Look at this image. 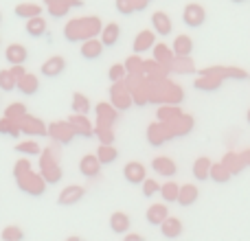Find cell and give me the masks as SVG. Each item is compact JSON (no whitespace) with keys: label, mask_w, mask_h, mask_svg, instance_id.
Wrapping results in <instances>:
<instances>
[{"label":"cell","mask_w":250,"mask_h":241,"mask_svg":"<svg viewBox=\"0 0 250 241\" xmlns=\"http://www.w3.org/2000/svg\"><path fill=\"white\" fill-rule=\"evenodd\" d=\"M101 31V24H99V18H82V20H70L64 29V35L68 42H79V40H90L92 33Z\"/></svg>","instance_id":"cell-1"},{"label":"cell","mask_w":250,"mask_h":241,"mask_svg":"<svg viewBox=\"0 0 250 241\" xmlns=\"http://www.w3.org/2000/svg\"><path fill=\"white\" fill-rule=\"evenodd\" d=\"M207 20V11H204L202 4H195V2H189L182 11V22H185L189 29H198V26L204 24Z\"/></svg>","instance_id":"cell-2"},{"label":"cell","mask_w":250,"mask_h":241,"mask_svg":"<svg viewBox=\"0 0 250 241\" xmlns=\"http://www.w3.org/2000/svg\"><path fill=\"white\" fill-rule=\"evenodd\" d=\"M64 70H66V60L62 55H53L42 64L40 73H42L44 77H60Z\"/></svg>","instance_id":"cell-3"},{"label":"cell","mask_w":250,"mask_h":241,"mask_svg":"<svg viewBox=\"0 0 250 241\" xmlns=\"http://www.w3.org/2000/svg\"><path fill=\"white\" fill-rule=\"evenodd\" d=\"M4 60L11 66H22L29 60V51H26V46H22V44H9V46L4 48Z\"/></svg>","instance_id":"cell-4"},{"label":"cell","mask_w":250,"mask_h":241,"mask_svg":"<svg viewBox=\"0 0 250 241\" xmlns=\"http://www.w3.org/2000/svg\"><path fill=\"white\" fill-rule=\"evenodd\" d=\"M151 29H154L156 35H160V38H167L169 33H171V18L167 16L165 11H156L154 16H151Z\"/></svg>","instance_id":"cell-5"},{"label":"cell","mask_w":250,"mask_h":241,"mask_svg":"<svg viewBox=\"0 0 250 241\" xmlns=\"http://www.w3.org/2000/svg\"><path fill=\"white\" fill-rule=\"evenodd\" d=\"M48 7V13H51L53 18H62L66 16V11H68L70 7H82V0H44Z\"/></svg>","instance_id":"cell-6"},{"label":"cell","mask_w":250,"mask_h":241,"mask_svg":"<svg viewBox=\"0 0 250 241\" xmlns=\"http://www.w3.org/2000/svg\"><path fill=\"white\" fill-rule=\"evenodd\" d=\"M79 171H82L83 178H99L101 173V162L97 160L95 154H86L79 162Z\"/></svg>","instance_id":"cell-7"},{"label":"cell","mask_w":250,"mask_h":241,"mask_svg":"<svg viewBox=\"0 0 250 241\" xmlns=\"http://www.w3.org/2000/svg\"><path fill=\"white\" fill-rule=\"evenodd\" d=\"M123 176L129 184H143L147 180L145 178V167L141 162H127L123 169Z\"/></svg>","instance_id":"cell-8"},{"label":"cell","mask_w":250,"mask_h":241,"mask_svg":"<svg viewBox=\"0 0 250 241\" xmlns=\"http://www.w3.org/2000/svg\"><path fill=\"white\" fill-rule=\"evenodd\" d=\"M154 46H156L154 31H141V33L136 35V40H134V53H136V55L147 53L149 48H154Z\"/></svg>","instance_id":"cell-9"},{"label":"cell","mask_w":250,"mask_h":241,"mask_svg":"<svg viewBox=\"0 0 250 241\" xmlns=\"http://www.w3.org/2000/svg\"><path fill=\"white\" fill-rule=\"evenodd\" d=\"M83 186H66L64 191L60 193V198H57V204L60 206H70V204H77L79 200L83 198Z\"/></svg>","instance_id":"cell-10"},{"label":"cell","mask_w":250,"mask_h":241,"mask_svg":"<svg viewBox=\"0 0 250 241\" xmlns=\"http://www.w3.org/2000/svg\"><path fill=\"white\" fill-rule=\"evenodd\" d=\"M68 123H70V127H73V134H75V136H83V138H88V136H92V134H95L92 125L88 123V119H86V117H82V114H75V117H70V119H68Z\"/></svg>","instance_id":"cell-11"},{"label":"cell","mask_w":250,"mask_h":241,"mask_svg":"<svg viewBox=\"0 0 250 241\" xmlns=\"http://www.w3.org/2000/svg\"><path fill=\"white\" fill-rule=\"evenodd\" d=\"M151 169H154L156 173H160V176L165 178H173L178 171L176 162H173L171 158H167V156H160V158H154V162H151Z\"/></svg>","instance_id":"cell-12"},{"label":"cell","mask_w":250,"mask_h":241,"mask_svg":"<svg viewBox=\"0 0 250 241\" xmlns=\"http://www.w3.org/2000/svg\"><path fill=\"white\" fill-rule=\"evenodd\" d=\"M129 224H132V220H129L127 213H112V217H110V230H112L114 235H127L129 230Z\"/></svg>","instance_id":"cell-13"},{"label":"cell","mask_w":250,"mask_h":241,"mask_svg":"<svg viewBox=\"0 0 250 241\" xmlns=\"http://www.w3.org/2000/svg\"><path fill=\"white\" fill-rule=\"evenodd\" d=\"M173 53H176L178 60H187L193 53V42H191L189 35H178L173 40Z\"/></svg>","instance_id":"cell-14"},{"label":"cell","mask_w":250,"mask_h":241,"mask_svg":"<svg viewBox=\"0 0 250 241\" xmlns=\"http://www.w3.org/2000/svg\"><path fill=\"white\" fill-rule=\"evenodd\" d=\"M169 217V208L165 204H154L147 208V224L151 226H163V221Z\"/></svg>","instance_id":"cell-15"},{"label":"cell","mask_w":250,"mask_h":241,"mask_svg":"<svg viewBox=\"0 0 250 241\" xmlns=\"http://www.w3.org/2000/svg\"><path fill=\"white\" fill-rule=\"evenodd\" d=\"M160 230H163V237L178 239L182 235V221L178 220V217H167V220L163 221V226H160Z\"/></svg>","instance_id":"cell-16"},{"label":"cell","mask_w":250,"mask_h":241,"mask_svg":"<svg viewBox=\"0 0 250 241\" xmlns=\"http://www.w3.org/2000/svg\"><path fill=\"white\" fill-rule=\"evenodd\" d=\"M119 35H121V26L117 24V22H108V26H104L101 29V44L104 46H114L119 40Z\"/></svg>","instance_id":"cell-17"},{"label":"cell","mask_w":250,"mask_h":241,"mask_svg":"<svg viewBox=\"0 0 250 241\" xmlns=\"http://www.w3.org/2000/svg\"><path fill=\"white\" fill-rule=\"evenodd\" d=\"M211 167H213V162L207 158V156H202V158L195 160V162H193V176H195V180L207 182L208 178H211Z\"/></svg>","instance_id":"cell-18"},{"label":"cell","mask_w":250,"mask_h":241,"mask_svg":"<svg viewBox=\"0 0 250 241\" xmlns=\"http://www.w3.org/2000/svg\"><path fill=\"white\" fill-rule=\"evenodd\" d=\"M198 189H195V184H185L180 186V193H178V204L180 206H193L195 202H198Z\"/></svg>","instance_id":"cell-19"},{"label":"cell","mask_w":250,"mask_h":241,"mask_svg":"<svg viewBox=\"0 0 250 241\" xmlns=\"http://www.w3.org/2000/svg\"><path fill=\"white\" fill-rule=\"evenodd\" d=\"M104 53V44L99 40H86L82 44V57L83 60H99Z\"/></svg>","instance_id":"cell-20"},{"label":"cell","mask_w":250,"mask_h":241,"mask_svg":"<svg viewBox=\"0 0 250 241\" xmlns=\"http://www.w3.org/2000/svg\"><path fill=\"white\" fill-rule=\"evenodd\" d=\"M97 160L101 162V167L104 164H112V162H117V158H119V149L114 145H99V149H97Z\"/></svg>","instance_id":"cell-21"},{"label":"cell","mask_w":250,"mask_h":241,"mask_svg":"<svg viewBox=\"0 0 250 241\" xmlns=\"http://www.w3.org/2000/svg\"><path fill=\"white\" fill-rule=\"evenodd\" d=\"M18 88H20L22 95H35V92L40 90V81L35 75L26 73L22 79H18Z\"/></svg>","instance_id":"cell-22"},{"label":"cell","mask_w":250,"mask_h":241,"mask_svg":"<svg viewBox=\"0 0 250 241\" xmlns=\"http://www.w3.org/2000/svg\"><path fill=\"white\" fill-rule=\"evenodd\" d=\"M42 13V7L40 4H33V2H22L16 7V16L18 18H24V20H31V18H40Z\"/></svg>","instance_id":"cell-23"},{"label":"cell","mask_w":250,"mask_h":241,"mask_svg":"<svg viewBox=\"0 0 250 241\" xmlns=\"http://www.w3.org/2000/svg\"><path fill=\"white\" fill-rule=\"evenodd\" d=\"M70 108H73L75 114H82V117H86V114L90 112V101H88L86 95H82V92H75L73 101H70Z\"/></svg>","instance_id":"cell-24"},{"label":"cell","mask_w":250,"mask_h":241,"mask_svg":"<svg viewBox=\"0 0 250 241\" xmlns=\"http://www.w3.org/2000/svg\"><path fill=\"white\" fill-rule=\"evenodd\" d=\"M26 33H29L31 38H42V35H46V22H44V18H31V20H26Z\"/></svg>","instance_id":"cell-25"},{"label":"cell","mask_w":250,"mask_h":241,"mask_svg":"<svg viewBox=\"0 0 250 241\" xmlns=\"http://www.w3.org/2000/svg\"><path fill=\"white\" fill-rule=\"evenodd\" d=\"M24 119V123H18L20 125V129H24V132H29V134H40V136H44L46 134V127H44V123L42 120H38V119H31V117H22Z\"/></svg>","instance_id":"cell-26"},{"label":"cell","mask_w":250,"mask_h":241,"mask_svg":"<svg viewBox=\"0 0 250 241\" xmlns=\"http://www.w3.org/2000/svg\"><path fill=\"white\" fill-rule=\"evenodd\" d=\"M178 193H180V186H178V182H165L163 186H160V195H163L165 202H178Z\"/></svg>","instance_id":"cell-27"},{"label":"cell","mask_w":250,"mask_h":241,"mask_svg":"<svg viewBox=\"0 0 250 241\" xmlns=\"http://www.w3.org/2000/svg\"><path fill=\"white\" fill-rule=\"evenodd\" d=\"M97 112H99L101 123H104V125L108 123V127L114 123V120H117V112H114V110L110 108L108 103H99V105H97Z\"/></svg>","instance_id":"cell-28"},{"label":"cell","mask_w":250,"mask_h":241,"mask_svg":"<svg viewBox=\"0 0 250 241\" xmlns=\"http://www.w3.org/2000/svg\"><path fill=\"white\" fill-rule=\"evenodd\" d=\"M211 178L215 182H229L230 180V171L224 167V162H217L211 167Z\"/></svg>","instance_id":"cell-29"},{"label":"cell","mask_w":250,"mask_h":241,"mask_svg":"<svg viewBox=\"0 0 250 241\" xmlns=\"http://www.w3.org/2000/svg\"><path fill=\"white\" fill-rule=\"evenodd\" d=\"M0 239L2 241H22L24 239V233H22L20 226H7V228L2 230V235H0Z\"/></svg>","instance_id":"cell-30"},{"label":"cell","mask_w":250,"mask_h":241,"mask_svg":"<svg viewBox=\"0 0 250 241\" xmlns=\"http://www.w3.org/2000/svg\"><path fill=\"white\" fill-rule=\"evenodd\" d=\"M0 88L7 92L13 90V88H18V79L13 77L11 70H2V73H0Z\"/></svg>","instance_id":"cell-31"},{"label":"cell","mask_w":250,"mask_h":241,"mask_svg":"<svg viewBox=\"0 0 250 241\" xmlns=\"http://www.w3.org/2000/svg\"><path fill=\"white\" fill-rule=\"evenodd\" d=\"M42 171H44V180L46 182H60L62 180V169L57 167H48V164H42Z\"/></svg>","instance_id":"cell-32"},{"label":"cell","mask_w":250,"mask_h":241,"mask_svg":"<svg viewBox=\"0 0 250 241\" xmlns=\"http://www.w3.org/2000/svg\"><path fill=\"white\" fill-rule=\"evenodd\" d=\"M156 193H160V182L158 180H145L143 182V195H145V198H154Z\"/></svg>","instance_id":"cell-33"},{"label":"cell","mask_w":250,"mask_h":241,"mask_svg":"<svg viewBox=\"0 0 250 241\" xmlns=\"http://www.w3.org/2000/svg\"><path fill=\"white\" fill-rule=\"evenodd\" d=\"M108 75H110V81H112V83H119V81H121V79L125 77V75H127V70H125L123 64H114L112 68H110Z\"/></svg>","instance_id":"cell-34"},{"label":"cell","mask_w":250,"mask_h":241,"mask_svg":"<svg viewBox=\"0 0 250 241\" xmlns=\"http://www.w3.org/2000/svg\"><path fill=\"white\" fill-rule=\"evenodd\" d=\"M16 117H26V108L22 103H11L7 110V119H16Z\"/></svg>","instance_id":"cell-35"},{"label":"cell","mask_w":250,"mask_h":241,"mask_svg":"<svg viewBox=\"0 0 250 241\" xmlns=\"http://www.w3.org/2000/svg\"><path fill=\"white\" fill-rule=\"evenodd\" d=\"M117 11L123 16H132L134 13V2L132 0H117Z\"/></svg>","instance_id":"cell-36"},{"label":"cell","mask_w":250,"mask_h":241,"mask_svg":"<svg viewBox=\"0 0 250 241\" xmlns=\"http://www.w3.org/2000/svg\"><path fill=\"white\" fill-rule=\"evenodd\" d=\"M167 46L165 44H160V46H154V57H156V61H163V64H167L169 61V57H167Z\"/></svg>","instance_id":"cell-37"},{"label":"cell","mask_w":250,"mask_h":241,"mask_svg":"<svg viewBox=\"0 0 250 241\" xmlns=\"http://www.w3.org/2000/svg\"><path fill=\"white\" fill-rule=\"evenodd\" d=\"M195 88H200V90H217L220 88V81H204V79H200V81H195Z\"/></svg>","instance_id":"cell-38"},{"label":"cell","mask_w":250,"mask_h":241,"mask_svg":"<svg viewBox=\"0 0 250 241\" xmlns=\"http://www.w3.org/2000/svg\"><path fill=\"white\" fill-rule=\"evenodd\" d=\"M18 151H26V154H40V147H35V142H24V145H18Z\"/></svg>","instance_id":"cell-39"},{"label":"cell","mask_w":250,"mask_h":241,"mask_svg":"<svg viewBox=\"0 0 250 241\" xmlns=\"http://www.w3.org/2000/svg\"><path fill=\"white\" fill-rule=\"evenodd\" d=\"M123 241H145V237H143V235H138V233H127L123 237Z\"/></svg>","instance_id":"cell-40"},{"label":"cell","mask_w":250,"mask_h":241,"mask_svg":"<svg viewBox=\"0 0 250 241\" xmlns=\"http://www.w3.org/2000/svg\"><path fill=\"white\" fill-rule=\"evenodd\" d=\"M134 2V11H141V9H145L147 4L151 2V0H132Z\"/></svg>","instance_id":"cell-41"},{"label":"cell","mask_w":250,"mask_h":241,"mask_svg":"<svg viewBox=\"0 0 250 241\" xmlns=\"http://www.w3.org/2000/svg\"><path fill=\"white\" fill-rule=\"evenodd\" d=\"M66 241H82V239H79V237H68Z\"/></svg>","instance_id":"cell-42"},{"label":"cell","mask_w":250,"mask_h":241,"mask_svg":"<svg viewBox=\"0 0 250 241\" xmlns=\"http://www.w3.org/2000/svg\"><path fill=\"white\" fill-rule=\"evenodd\" d=\"M246 119H248V123H250V110H248V114H246Z\"/></svg>","instance_id":"cell-43"},{"label":"cell","mask_w":250,"mask_h":241,"mask_svg":"<svg viewBox=\"0 0 250 241\" xmlns=\"http://www.w3.org/2000/svg\"><path fill=\"white\" fill-rule=\"evenodd\" d=\"M235 2H242V0H235Z\"/></svg>","instance_id":"cell-44"}]
</instances>
